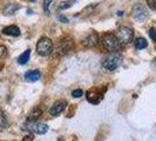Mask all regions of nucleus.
Listing matches in <instances>:
<instances>
[{"label":"nucleus","instance_id":"nucleus-1","mask_svg":"<svg viewBox=\"0 0 156 141\" xmlns=\"http://www.w3.org/2000/svg\"><path fill=\"white\" fill-rule=\"evenodd\" d=\"M101 42L103 47L109 52H119L122 46L116 35L113 33H105L101 38Z\"/></svg>","mask_w":156,"mask_h":141},{"label":"nucleus","instance_id":"nucleus-2","mask_svg":"<svg viewBox=\"0 0 156 141\" xmlns=\"http://www.w3.org/2000/svg\"><path fill=\"white\" fill-rule=\"evenodd\" d=\"M121 61H122V55L119 52H112L103 59L102 66L107 70H115L120 66Z\"/></svg>","mask_w":156,"mask_h":141},{"label":"nucleus","instance_id":"nucleus-3","mask_svg":"<svg viewBox=\"0 0 156 141\" xmlns=\"http://www.w3.org/2000/svg\"><path fill=\"white\" fill-rule=\"evenodd\" d=\"M23 129L33 134H45L48 131V126L46 124L39 122V121H27L26 120Z\"/></svg>","mask_w":156,"mask_h":141},{"label":"nucleus","instance_id":"nucleus-4","mask_svg":"<svg viewBox=\"0 0 156 141\" xmlns=\"http://www.w3.org/2000/svg\"><path fill=\"white\" fill-rule=\"evenodd\" d=\"M116 38L119 41L121 42V45H127L130 44L133 41L134 38V32L130 27L128 26H121L119 27V30L116 32Z\"/></svg>","mask_w":156,"mask_h":141},{"label":"nucleus","instance_id":"nucleus-5","mask_svg":"<svg viewBox=\"0 0 156 141\" xmlns=\"http://www.w3.org/2000/svg\"><path fill=\"white\" fill-rule=\"evenodd\" d=\"M37 52L41 56H47L53 52V42L49 38H41L37 44Z\"/></svg>","mask_w":156,"mask_h":141},{"label":"nucleus","instance_id":"nucleus-6","mask_svg":"<svg viewBox=\"0 0 156 141\" xmlns=\"http://www.w3.org/2000/svg\"><path fill=\"white\" fill-rule=\"evenodd\" d=\"M106 92V89H101V88H98V87H94L92 89H89L86 93V98L87 101L93 103V105H96L101 101L103 99V94Z\"/></svg>","mask_w":156,"mask_h":141},{"label":"nucleus","instance_id":"nucleus-7","mask_svg":"<svg viewBox=\"0 0 156 141\" xmlns=\"http://www.w3.org/2000/svg\"><path fill=\"white\" fill-rule=\"evenodd\" d=\"M72 47H73V40L69 37H65L62 39H60V41L56 44L55 52L58 55H65L69 52Z\"/></svg>","mask_w":156,"mask_h":141},{"label":"nucleus","instance_id":"nucleus-8","mask_svg":"<svg viewBox=\"0 0 156 141\" xmlns=\"http://www.w3.org/2000/svg\"><path fill=\"white\" fill-rule=\"evenodd\" d=\"M147 16H148V11H147V7L144 5L137 4L132 9V18H133L134 21L141 23L147 18Z\"/></svg>","mask_w":156,"mask_h":141},{"label":"nucleus","instance_id":"nucleus-9","mask_svg":"<svg viewBox=\"0 0 156 141\" xmlns=\"http://www.w3.org/2000/svg\"><path fill=\"white\" fill-rule=\"evenodd\" d=\"M66 107H67V101H66V100H58V101H55L54 103H53V106L51 107L49 113H51V115H53V117H58L59 114L62 113V110H65Z\"/></svg>","mask_w":156,"mask_h":141},{"label":"nucleus","instance_id":"nucleus-10","mask_svg":"<svg viewBox=\"0 0 156 141\" xmlns=\"http://www.w3.org/2000/svg\"><path fill=\"white\" fill-rule=\"evenodd\" d=\"M98 42H99V35L96 33H94V32L88 33L86 37L83 38V40H82V45L85 47H88V48L96 46Z\"/></svg>","mask_w":156,"mask_h":141},{"label":"nucleus","instance_id":"nucleus-11","mask_svg":"<svg viewBox=\"0 0 156 141\" xmlns=\"http://www.w3.org/2000/svg\"><path fill=\"white\" fill-rule=\"evenodd\" d=\"M2 34L5 35H9V37H19L20 35V30L19 27L16 25H12V26H7L2 30Z\"/></svg>","mask_w":156,"mask_h":141},{"label":"nucleus","instance_id":"nucleus-12","mask_svg":"<svg viewBox=\"0 0 156 141\" xmlns=\"http://www.w3.org/2000/svg\"><path fill=\"white\" fill-rule=\"evenodd\" d=\"M41 77V73L40 70H28L27 73H25V79L27 81H31V82H34V81H38Z\"/></svg>","mask_w":156,"mask_h":141},{"label":"nucleus","instance_id":"nucleus-13","mask_svg":"<svg viewBox=\"0 0 156 141\" xmlns=\"http://www.w3.org/2000/svg\"><path fill=\"white\" fill-rule=\"evenodd\" d=\"M41 114H42V110H41L40 107L34 108V110H31V113L28 114L27 121H38V119L41 117Z\"/></svg>","mask_w":156,"mask_h":141},{"label":"nucleus","instance_id":"nucleus-14","mask_svg":"<svg viewBox=\"0 0 156 141\" xmlns=\"http://www.w3.org/2000/svg\"><path fill=\"white\" fill-rule=\"evenodd\" d=\"M18 9H19V5H16V4H9V5H7L6 7L4 8V14L5 16H12V14L16 13Z\"/></svg>","mask_w":156,"mask_h":141},{"label":"nucleus","instance_id":"nucleus-15","mask_svg":"<svg viewBox=\"0 0 156 141\" xmlns=\"http://www.w3.org/2000/svg\"><path fill=\"white\" fill-rule=\"evenodd\" d=\"M30 56H31V51H30V49H26L23 54L18 58V63H20V65L27 63H28V60H30Z\"/></svg>","mask_w":156,"mask_h":141},{"label":"nucleus","instance_id":"nucleus-16","mask_svg":"<svg viewBox=\"0 0 156 141\" xmlns=\"http://www.w3.org/2000/svg\"><path fill=\"white\" fill-rule=\"evenodd\" d=\"M147 46H148V42H147V40L144 39V38H137V39L135 40V47H136V49H143V48H146Z\"/></svg>","mask_w":156,"mask_h":141},{"label":"nucleus","instance_id":"nucleus-17","mask_svg":"<svg viewBox=\"0 0 156 141\" xmlns=\"http://www.w3.org/2000/svg\"><path fill=\"white\" fill-rule=\"evenodd\" d=\"M7 126H8L7 117H6V114L2 110H0V127L1 128H6Z\"/></svg>","mask_w":156,"mask_h":141},{"label":"nucleus","instance_id":"nucleus-18","mask_svg":"<svg viewBox=\"0 0 156 141\" xmlns=\"http://www.w3.org/2000/svg\"><path fill=\"white\" fill-rule=\"evenodd\" d=\"M73 4H74V1H72V0H68V1H62V2H60V5H59V9L61 11V9H67V8H69L73 6Z\"/></svg>","mask_w":156,"mask_h":141},{"label":"nucleus","instance_id":"nucleus-19","mask_svg":"<svg viewBox=\"0 0 156 141\" xmlns=\"http://www.w3.org/2000/svg\"><path fill=\"white\" fill-rule=\"evenodd\" d=\"M52 2H53V0H44L42 7H44V11H45L46 13H49V6H51Z\"/></svg>","mask_w":156,"mask_h":141},{"label":"nucleus","instance_id":"nucleus-20","mask_svg":"<svg viewBox=\"0 0 156 141\" xmlns=\"http://www.w3.org/2000/svg\"><path fill=\"white\" fill-rule=\"evenodd\" d=\"M82 94H83V91L80 89V88H76V89H74V91L72 92V96H73V98H81Z\"/></svg>","mask_w":156,"mask_h":141},{"label":"nucleus","instance_id":"nucleus-21","mask_svg":"<svg viewBox=\"0 0 156 141\" xmlns=\"http://www.w3.org/2000/svg\"><path fill=\"white\" fill-rule=\"evenodd\" d=\"M149 37L151 38V40H154L156 42V28L155 27H153V28L149 30Z\"/></svg>","mask_w":156,"mask_h":141},{"label":"nucleus","instance_id":"nucleus-22","mask_svg":"<svg viewBox=\"0 0 156 141\" xmlns=\"http://www.w3.org/2000/svg\"><path fill=\"white\" fill-rule=\"evenodd\" d=\"M147 4L150 9H156V0H147Z\"/></svg>","mask_w":156,"mask_h":141},{"label":"nucleus","instance_id":"nucleus-23","mask_svg":"<svg viewBox=\"0 0 156 141\" xmlns=\"http://www.w3.org/2000/svg\"><path fill=\"white\" fill-rule=\"evenodd\" d=\"M6 51H7V49H6V47L0 46V58H2L4 55L6 54Z\"/></svg>","mask_w":156,"mask_h":141},{"label":"nucleus","instance_id":"nucleus-24","mask_svg":"<svg viewBox=\"0 0 156 141\" xmlns=\"http://www.w3.org/2000/svg\"><path fill=\"white\" fill-rule=\"evenodd\" d=\"M33 140H34V136H33L32 134H30V135H26V136L23 139V141H33Z\"/></svg>","mask_w":156,"mask_h":141},{"label":"nucleus","instance_id":"nucleus-25","mask_svg":"<svg viewBox=\"0 0 156 141\" xmlns=\"http://www.w3.org/2000/svg\"><path fill=\"white\" fill-rule=\"evenodd\" d=\"M58 19H59V20H60V21H62V23H68V19H67V18H66V16H58Z\"/></svg>","mask_w":156,"mask_h":141},{"label":"nucleus","instance_id":"nucleus-26","mask_svg":"<svg viewBox=\"0 0 156 141\" xmlns=\"http://www.w3.org/2000/svg\"><path fill=\"white\" fill-rule=\"evenodd\" d=\"M117 16H123V12H122V11H120V12H117Z\"/></svg>","mask_w":156,"mask_h":141},{"label":"nucleus","instance_id":"nucleus-27","mask_svg":"<svg viewBox=\"0 0 156 141\" xmlns=\"http://www.w3.org/2000/svg\"><path fill=\"white\" fill-rule=\"evenodd\" d=\"M30 1H32V2H34V1H35V0H30Z\"/></svg>","mask_w":156,"mask_h":141}]
</instances>
